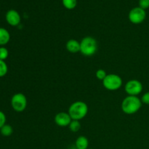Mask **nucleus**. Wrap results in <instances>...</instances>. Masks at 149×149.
I'll use <instances>...</instances> for the list:
<instances>
[{"mask_svg":"<svg viewBox=\"0 0 149 149\" xmlns=\"http://www.w3.org/2000/svg\"><path fill=\"white\" fill-rule=\"evenodd\" d=\"M6 122V116L2 111H0V129L5 125Z\"/></svg>","mask_w":149,"mask_h":149,"instance_id":"nucleus-21","label":"nucleus"},{"mask_svg":"<svg viewBox=\"0 0 149 149\" xmlns=\"http://www.w3.org/2000/svg\"><path fill=\"white\" fill-rule=\"evenodd\" d=\"M55 123L58 126L61 127H68L69 124L72 121V119L68 114V112H60L57 113L55 116Z\"/></svg>","mask_w":149,"mask_h":149,"instance_id":"nucleus-8","label":"nucleus"},{"mask_svg":"<svg viewBox=\"0 0 149 149\" xmlns=\"http://www.w3.org/2000/svg\"><path fill=\"white\" fill-rule=\"evenodd\" d=\"M128 17L130 21L133 24H141L146 17V12L140 7H134L130 11Z\"/></svg>","mask_w":149,"mask_h":149,"instance_id":"nucleus-7","label":"nucleus"},{"mask_svg":"<svg viewBox=\"0 0 149 149\" xmlns=\"http://www.w3.org/2000/svg\"><path fill=\"white\" fill-rule=\"evenodd\" d=\"M107 76L106 71L103 69H98L95 73V77L97 79L100 80V81H103L105 78Z\"/></svg>","mask_w":149,"mask_h":149,"instance_id":"nucleus-18","label":"nucleus"},{"mask_svg":"<svg viewBox=\"0 0 149 149\" xmlns=\"http://www.w3.org/2000/svg\"><path fill=\"white\" fill-rule=\"evenodd\" d=\"M11 106L14 111L23 112L27 107V98L23 93H16L11 98Z\"/></svg>","mask_w":149,"mask_h":149,"instance_id":"nucleus-5","label":"nucleus"},{"mask_svg":"<svg viewBox=\"0 0 149 149\" xmlns=\"http://www.w3.org/2000/svg\"><path fill=\"white\" fill-rule=\"evenodd\" d=\"M97 50V42L92 36H85L80 42V52L86 57H91Z\"/></svg>","mask_w":149,"mask_h":149,"instance_id":"nucleus-3","label":"nucleus"},{"mask_svg":"<svg viewBox=\"0 0 149 149\" xmlns=\"http://www.w3.org/2000/svg\"><path fill=\"white\" fill-rule=\"evenodd\" d=\"M143 84L137 79H131L126 83L125 86V91L128 95L138 96L143 91Z\"/></svg>","mask_w":149,"mask_h":149,"instance_id":"nucleus-6","label":"nucleus"},{"mask_svg":"<svg viewBox=\"0 0 149 149\" xmlns=\"http://www.w3.org/2000/svg\"><path fill=\"white\" fill-rule=\"evenodd\" d=\"M65 47L68 52L71 53H77L80 52V42L76 40V39H69L66 42Z\"/></svg>","mask_w":149,"mask_h":149,"instance_id":"nucleus-10","label":"nucleus"},{"mask_svg":"<svg viewBox=\"0 0 149 149\" xmlns=\"http://www.w3.org/2000/svg\"><path fill=\"white\" fill-rule=\"evenodd\" d=\"M8 71V67L4 61L0 60V77H3L7 74Z\"/></svg>","mask_w":149,"mask_h":149,"instance_id":"nucleus-16","label":"nucleus"},{"mask_svg":"<svg viewBox=\"0 0 149 149\" xmlns=\"http://www.w3.org/2000/svg\"><path fill=\"white\" fill-rule=\"evenodd\" d=\"M141 101L144 104L149 105V92H146L143 95L142 97H141Z\"/></svg>","mask_w":149,"mask_h":149,"instance_id":"nucleus-20","label":"nucleus"},{"mask_svg":"<svg viewBox=\"0 0 149 149\" xmlns=\"http://www.w3.org/2000/svg\"><path fill=\"white\" fill-rule=\"evenodd\" d=\"M88 149H93V148H88Z\"/></svg>","mask_w":149,"mask_h":149,"instance_id":"nucleus-22","label":"nucleus"},{"mask_svg":"<svg viewBox=\"0 0 149 149\" xmlns=\"http://www.w3.org/2000/svg\"><path fill=\"white\" fill-rule=\"evenodd\" d=\"M0 132L2 135L5 137L10 136L13 132V129L11 125H4L0 129Z\"/></svg>","mask_w":149,"mask_h":149,"instance_id":"nucleus-13","label":"nucleus"},{"mask_svg":"<svg viewBox=\"0 0 149 149\" xmlns=\"http://www.w3.org/2000/svg\"><path fill=\"white\" fill-rule=\"evenodd\" d=\"M68 113L73 120L80 121L87 116L88 106L87 103L83 101L74 102L68 108Z\"/></svg>","mask_w":149,"mask_h":149,"instance_id":"nucleus-2","label":"nucleus"},{"mask_svg":"<svg viewBox=\"0 0 149 149\" xmlns=\"http://www.w3.org/2000/svg\"><path fill=\"white\" fill-rule=\"evenodd\" d=\"M75 146L77 149H88L89 141L87 137L83 135L78 137L75 141Z\"/></svg>","mask_w":149,"mask_h":149,"instance_id":"nucleus-11","label":"nucleus"},{"mask_svg":"<svg viewBox=\"0 0 149 149\" xmlns=\"http://www.w3.org/2000/svg\"><path fill=\"white\" fill-rule=\"evenodd\" d=\"M10 34L7 29L0 28V45H5L10 42Z\"/></svg>","mask_w":149,"mask_h":149,"instance_id":"nucleus-12","label":"nucleus"},{"mask_svg":"<svg viewBox=\"0 0 149 149\" xmlns=\"http://www.w3.org/2000/svg\"><path fill=\"white\" fill-rule=\"evenodd\" d=\"M102 81L103 87L110 91H115L120 89L123 83L122 77L115 74H107L106 78Z\"/></svg>","mask_w":149,"mask_h":149,"instance_id":"nucleus-4","label":"nucleus"},{"mask_svg":"<svg viewBox=\"0 0 149 149\" xmlns=\"http://www.w3.org/2000/svg\"><path fill=\"white\" fill-rule=\"evenodd\" d=\"M5 18L9 25L12 26H17L20 24L21 17L18 12L15 10H10L6 13Z\"/></svg>","mask_w":149,"mask_h":149,"instance_id":"nucleus-9","label":"nucleus"},{"mask_svg":"<svg viewBox=\"0 0 149 149\" xmlns=\"http://www.w3.org/2000/svg\"><path fill=\"white\" fill-rule=\"evenodd\" d=\"M142 103L138 96L128 95L122 100V110L126 114H134L141 109Z\"/></svg>","mask_w":149,"mask_h":149,"instance_id":"nucleus-1","label":"nucleus"},{"mask_svg":"<svg viewBox=\"0 0 149 149\" xmlns=\"http://www.w3.org/2000/svg\"><path fill=\"white\" fill-rule=\"evenodd\" d=\"M68 127H69L70 130L73 132H77L78 131H79V130L81 129V123H80L79 121L78 120H73L71 122V123L68 125Z\"/></svg>","mask_w":149,"mask_h":149,"instance_id":"nucleus-15","label":"nucleus"},{"mask_svg":"<svg viewBox=\"0 0 149 149\" xmlns=\"http://www.w3.org/2000/svg\"><path fill=\"white\" fill-rule=\"evenodd\" d=\"M9 55L8 49L4 47H0V60L4 61L7 58Z\"/></svg>","mask_w":149,"mask_h":149,"instance_id":"nucleus-17","label":"nucleus"},{"mask_svg":"<svg viewBox=\"0 0 149 149\" xmlns=\"http://www.w3.org/2000/svg\"><path fill=\"white\" fill-rule=\"evenodd\" d=\"M63 5L67 10H73L77 5V0H62Z\"/></svg>","mask_w":149,"mask_h":149,"instance_id":"nucleus-14","label":"nucleus"},{"mask_svg":"<svg viewBox=\"0 0 149 149\" xmlns=\"http://www.w3.org/2000/svg\"><path fill=\"white\" fill-rule=\"evenodd\" d=\"M139 7L143 10L149 8V0H139Z\"/></svg>","mask_w":149,"mask_h":149,"instance_id":"nucleus-19","label":"nucleus"}]
</instances>
